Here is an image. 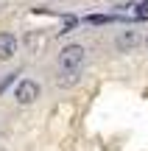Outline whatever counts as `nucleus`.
I'll return each instance as SVG.
<instances>
[{
    "label": "nucleus",
    "instance_id": "1",
    "mask_svg": "<svg viewBox=\"0 0 148 151\" xmlns=\"http://www.w3.org/2000/svg\"><path fill=\"white\" fill-rule=\"evenodd\" d=\"M84 62V48L81 45H67L59 53V70L61 73H76Z\"/></svg>",
    "mask_w": 148,
    "mask_h": 151
},
{
    "label": "nucleus",
    "instance_id": "2",
    "mask_svg": "<svg viewBox=\"0 0 148 151\" xmlns=\"http://www.w3.org/2000/svg\"><path fill=\"white\" fill-rule=\"evenodd\" d=\"M14 98H17V104H34L39 98V84L36 81H31V78H22L20 84H17V90H14Z\"/></svg>",
    "mask_w": 148,
    "mask_h": 151
},
{
    "label": "nucleus",
    "instance_id": "3",
    "mask_svg": "<svg viewBox=\"0 0 148 151\" xmlns=\"http://www.w3.org/2000/svg\"><path fill=\"white\" fill-rule=\"evenodd\" d=\"M115 45H117V50H134L140 45V31H132V28H126V31H117V37H115Z\"/></svg>",
    "mask_w": 148,
    "mask_h": 151
},
{
    "label": "nucleus",
    "instance_id": "4",
    "mask_svg": "<svg viewBox=\"0 0 148 151\" xmlns=\"http://www.w3.org/2000/svg\"><path fill=\"white\" fill-rule=\"evenodd\" d=\"M14 53H17V37L9 31H0V62L11 59Z\"/></svg>",
    "mask_w": 148,
    "mask_h": 151
},
{
    "label": "nucleus",
    "instance_id": "5",
    "mask_svg": "<svg viewBox=\"0 0 148 151\" xmlns=\"http://www.w3.org/2000/svg\"><path fill=\"white\" fill-rule=\"evenodd\" d=\"M78 81V70L76 73H61V78H59V87H73Z\"/></svg>",
    "mask_w": 148,
    "mask_h": 151
},
{
    "label": "nucleus",
    "instance_id": "6",
    "mask_svg": "<svg viewBox=\"0 0 148 151\" xmlns=\"http://www.w3.org/2000/svg\"><path fill=\"white\" fill-rule=\"evenodd\" d=\"M145 45H148V37H145Z\"/></svg>",
    "mask_w": 148,
    "mask_h": 151
}]
</instances>
